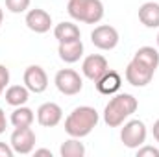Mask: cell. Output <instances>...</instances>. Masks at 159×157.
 I'll return each instance as SVG.
<instances>
[{
    "label": "cell",
    "mask_w": 159,
    "mask_h": 157,
    "mask_svg": "<svg viewBox=\"0 0 159 157\" xmlns=\"http://www.w3.org/2000/svg\"><path fill=\"white\" fill-rule=\"evenodd\" d=\"M139 107V102L133 94H128V92H122L113 96L106 109H104V122L109 126V128H119L124 124L126 118H129Z\"/></svg>",
    "instance_id": "cell-1"
},
{
    "label": "cell",
    "mask_w": 159,
    "mask_h": 157,
    "mask_svg": "<svg viewBox=\"0 0 159 157\" xmlns=\"http://www.w3.org/2000/svg\"><path fill=\"white\" fill-rule=\"evenodd\" d=\"M98 111L91 105H80L76 109H72V113L65 118V131L70 137H87L98 124Z\"/></svg>",
    "instance_id": "cell-2"
},
{
    "label": "cell",
    "mask_w": 159,
    "mask_h": 157,
    "mask_svg": "<svg viewBox=\"0 0 159 157\" xmlns=\"http://www.w3.org/2000/svg\"><path fill=\"white\" fill-rule=\"evenodd\" d=\"M67 11L74 20L85 24H98L104 19L102 0H69Z\"/></svg>",
    "instance_id": "cell-3"
},
{
    "label": "cell",
    "mask_w": 159,
    "mask_h": 157,
    "mask_svg": "<svg viewBox=\"0 0 159 157\" xmlns=\"http://www.w3.org/2000/svg\"><path fill=\"white\" fill-rule=\"evenodd\" d=\"M120 141L126 148L137 150L139 146L144 144L146 141V126L143 120H129L124 124V128L120 129Z\"/></svg>",
    "instance_id": "cell-4"
},
{
    "label": "cell",
    "mask_w": 159,
    "mask_h": 157,
    "mask_svg": "<svg viewBox=\"0 0 159 157\" xmlns=\"http://www.w3.org/2000/svg\"><path fill=\"white\" fill-rule=\"evenodd\" d=\"M54 83H56L57 91L61 94H65V96H76L83 89V79L72 69H61V70H57V74L54 78Z\"/></svg>",
    "instance_id": "cell-5"
},
{
    "label": "cell",
    "mask_w": 159,
    "mask_h": 157,
    "mask_svg": "<svg viewBox=\"0 0 159 157\" xmlns=\"http://www.w3.org/2000/svg\"><path fill=\"white\" fill-rule=\"evenodd\" d=\"M9 144L13 148L15 154H20V155H28L34 152L35 148V133L30 126L26 128H15V131L11 133V139H9Z\"/></svg>",
    "instance_id": "cell-6"
},
{
    "label": "cell",
    "mask_w": 159,
    "mask_h": 157,
    "mask_svg": "<svg viewBox=\"0 0 159 157\" xmlns=\"http://www.w3.org/2000/svg\"><path fill=\"white\" fill-rule=\"evenodd\" d=\"M154 72L156 70L150 69L148 65H144L137 59H131L126 67V79L133 87H146L154 78Z\"/></svg>",
    "instance_id": "cell-7"
},
{
    "label": "cell",
    "mask_w": 159,
    "mask_h": 157,
    "mask_svg": "<svg viewBox=\"0 0 159 157\" xmlns=\"http://www.w3.org/2000/svg\"><path fill=\"white\" fill-rule=\"evenodd\" d=\"M91 43L100 50H113L119 44V32L109 24H100L91 32Z\"/></svg>",
    "instance_id": "cell-8"
},
{
    "label": "cell",
    "mask_w": 159,
    "mask_h": 157,
    "mask_svg": "<svg viewBox=\"0 0 159 157\" xmlns=\"http://www.w3.org/2000/svg\"><path fill=\"white\" fill-rule=\"evenodd\" d=\"M107 70H109L107 59H106L104 56H100V54H91V56H87V57L83 59V63H81V72H83V76L87 79H91V81L100 79Z\"/></svg>",
    "instance_id": "cell-9"
},
{
    "label": "cell",
    "mask_w": 159,
    "mask_h": 157,
    "mask_svg": "<svg viewBox=\"0 0 159 157\" xmlns=\"http://www.w3.org/2000/svg\"><path fill=\"white\" fill-rule=\"evenodd\" d=\"M24 85L30 89V92H35V94L44 92L48 87V76L44 69L39 65H30L24 70Z\"/></svg>",
    "instance_id": "cell-10"
},
{
    "label": "cell",
    "mask_w": 159,
    "mask_h": 157,
    "mask_svg": "<svg viewBox=\"0 0 159 157\" xmlns=\"http://www.w3.org/2000/svg\"><path fill=\"white\" fill-rule=\"evenodd\" d=\"M63 118V109L56 104V102H46L39 105L37 109V122L44 128H54L61 122Z\"/></svg>",
    "instance_id": "cell-11"
},
{
    "label": "cell",
    "mask_w": 159,
    "mask_h": 157,
    "mask_svg": "<svg viewBox=\"0 0 159 157\" xmlns=\"http://www.w3.org/2000/svg\"><path fill=\"white\" fill-rule=\"evenodd\" d=\"M26 26L35 34H46L52 26V17L44 9H39V7L30 9L26 13Z\"/></svg>",
    "instance_id": "cell-12"
},
{
    "label": "cell",
    "mask_w": 159,
    "mask_h": 157,
    "mask_svg": "<svg viewBox=\"0 0 159 157\" xmlns=\"http://www.w3.org/2000/svg\"><path fill=\"white\" fill-rule=\"evenodd\" d=\"M94 83H96V89H98L100 94H107V96H109V94H115L120 89L122 78H120V74L117 70H107L102 78L96 79Z\"/></svg>",
    "instance_id": "cell-13"
},
{
    "label": "cell",
    "mask_w": 159,
    "mask_h": 157,
    "mask_svg": "<svg viewBox=\"0 0 159 157\" xmlns=\"http://www.w3.org/2000/svg\"><path fill=\"white\" fill-rule=\"evenodd\" d=\"M57 54H59L61 61L76 63V61H80V57L83 56V43H81V39L70 41V43H59Z\"/></svg>",
    "instance_id": "cell-14"
},
{
    "label": "cell",
    "mask_w": 159,
    "mask_h": 157,
    "mask_svg": "<svg viewBox=\"0 0 159 157\" xmlns=\"http://www.w3.org/2000/svg\"><path fill=\"white\" fill-rule=\"evenodd\" d=\"M139 20L146 28H159V4L157 2H144L139 7Z\"/></svg>",
    "instance_id": "cell-15"
},
{
    "label": "cell",
    "mask_w": 159,
    "mask_h": 157,
    "mask_svg": "<svg viewBox=\"0 0 159 157\" xmlns=\"http://www.w3.org/2000/svg\"><path fill=\"white\" fill-rule=\"evenodd\" d=\"M54 37L57 39V43H70V41H78L81 34L74 22H59L54 28Z\"/></svg>",
    "instance_id": "cell-16"
},
{
    "label": "cell",
    "mask_w": 159,
    "mask_h": 157,
    "mask_svg": "<svg viewBox=\"0 0 159 157\" xmlns=\"http://www.w3.org/2000/svg\"><path fill=\"white\" fill-rule=\"evenodd\" d=\"M30 100V89L26 85H11L6 91V102L13 107L24 105Z\"/></svg>",
    "instance_id": "cell-17"
},
{
    "label": "cell",
    "mask_w": 159,
    "mask_h": 157,
    "mask_svg": "<svg viewBox=\"0 0 159 157\" xmlns=\"http://www.w3.org/2000/svg\"><path fill=\"white\" fill-rule=\"evenodd\" d=\"M133 59H137V61L148 65V67L154 69V70L159 67V52L154 48V46H141V48L135 52Z\"/></svg>",
    "instance_id": "cell-18"
},
{
    "label": "cell",
    "mask_w": 159,
    "mask_h": 157,
    "mask_svg": "<svg viewBox=\"0 0 159 157\" xmlns=\"http://www.w3.org/2000/svg\"><path fill=\"white\" fill-rule=\"evenodd\" d=\"M34 111L30 109V107H24V105H19V107H15V111L11 113V124L15 126V128H26V126H32L34 124Z\"/></svg>",
    "instance_id": "cell-19"
},
{
    "label": "cell",
    "mask_w": 159,
    "mask_h": 157,
    "mask_svg": "<svg viewBox=\"0 0 159 157\" xmlns=\"http://www.w3.org/2000/svg\"><path fill=\"white\" fill-rule=\"evenodd\" d=\"M59 154H61V157H83L85 155V146H83V142H80V139L72 137L61 144Z\"/></svg>",
    "instance_id": "cell-20"
},
{
    "label": "cell",
    "mask_w": 159,
    "mask_h": 157,
    "mask_svg": "<svg viewBox=\"0 0 159 157\" xmlns=\"http://www.w3.org/2000/svg\"><path fill=\"white\" fill-rule=\"evenodd\" d=\"M6 7L11 13H24L30 7V0H6Z\"/></svg>",
    "instance_id": "cell-21"
},
{
    "label": "cell",
    "mask_w": 159,
    "mask_h": 157,
    "mask_svg": "<svg viewBox=\"0 0 159 157\" xmlns=\"http://www.w3.org/2000/svg\"><path fill=\"white\" fill-rule=\"evenodd\" d=\"M137 157H159V150L154 146H139L137 148Z\"/></svg>",
    "instance_id": "cell-22"
},
{
    "label": "cell",
    "mask_w": 159,
    "mask_h": 157,
    "mask_svg": "<svg viewBox=\"0 0 159 157\" xmlns=\"http://www.w3.org/2000/svg\"><path fill=\"white\" fill-rule=\"evenodd\" d=\"M7 83H9V70H7V67L0 65V94L4 92V89L7 87Z\"/></svg>",
    "instance_id": "cell-23"
},
{
    "label": "cell",
    "mask_w": 159,
    "mask_h": 157,
    "mask_svg": "<svg viewBox=\"0 0 159 157\" xmlns=\"http://www.w3.org/2000/svg\"><path fill=\"white\" fill-rule=\"evenodd\" d=\"M13 148L11 144H6V142H0V157H13Z\"/></svg>",
    "instance_id": "cell-24"
},
{
    "label": "cell",
    "mask_w": 159,
    "mask_h": 157,
    "mask_svg": "<svg viewBox=\"0 0 159 157\" xmlns=\"http://www.w3.org/2000/svg\"><path fill=\"white\" fill-rule=\"evenodd\" d=\"M6 128H7V120H6V113H4V109L0 107V135L6 131Z\"/></svg>",
    "instance_id": "cell-25"
},
{
    "label": "cell",
    "mask_w": 159,
    "mask_h": 157,
    "mask_svg": "<svg viewBox=\"0 0 159 157\" xmlns=\"http://www.w3.org/2000/svg\"><path fill=\"white\" fill-rule=\"evenodd\" d=\"M152 133H154V139L159 142V118L154 122V128H152Z\"/></svg>",
    "instance_id": "cell-26"
},
{
    "label": "cell",
    "mask_w": 159,
    "mask_h": 157,
    "mask_svg": "<svg viewBox=\"0 0 159 157\" xmlns=\"http://www.w3.org/2000/svg\"><path fill=\"white\" fill-rule=\"evenodd\" d=\"M35 155H48V157H52V152H50V150H46V148H39V150H35Z\"/></svg>",
    "instance_id": "cell-27"
},
{
    "label": "cell",
    "mask_w": 159,
    "mask_h": 157,
    "mask_svg": "<svg viewBox=\"0 0 159 157\" xmlns=\"http://www.w3.org/2000/svg\"><path fill=\"white\" fill-rule=\"evenodd\" d=\"M2 20H4V11H2V7H0V26H2Z\"/></svg>",
    "instance_id": "cell-28"
},
{
    "label": "cell",
    "mask_w": 159,
    "mask_h": 157,
    "mask_svg": "<svg viewBox=\"0 0 159 157\" xmlns=\"http://www.w3.org/2000/svg\"><path fill=\"white\" fill-rule=\"evenodd\" d=\"M157 46H159V34H157Z\"/></svg>",
    "instance_id": "cell-29"
}]
</instances>
